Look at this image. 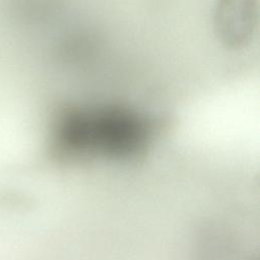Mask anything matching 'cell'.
Listing matches in <instances>:
<instances>
[{"mask_svg": "<svg viewBox=\"0 0 260 260\" xmlns=\"http://www.w3.org/2000/svg\"><path fill=\"white\" fill-rule=\"evenodd\" d=\"M235 242L229 231L215 224L204 226L195 249L196 260H233Z\"/></svg>", "mask_w": 260, "mask_h": 260, "instance_id": "2", "label": "cell"}, {"mask_svg": "<svg viewBox=\"0 0 260 260\" xmlns=\"http://www.w3.org/2000/svg\"><path fill=\"white\" fill-rule=\"evenodd\" d=\"M256 0H218L215 27L224 45L233 49L248 45L257 25Z\"/></svg>", "mask_w": 260, "mask_h": 260, "instance_id": "1", "label": "cell"}, {"mask_svg": "<svg viewBox=\"0 0 260 260\" xmlns=\"http://www.w3.org/2000/svg\"><path fill=\"white\" fill-rule=\"evenodd\" d=\"M251 260H257V259H251Z\"/></svg>", "mask_w": 260, "mask_h": 260, "instance_id": "3", "label": "cell"}]
</instances>
